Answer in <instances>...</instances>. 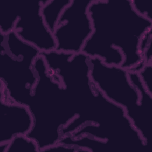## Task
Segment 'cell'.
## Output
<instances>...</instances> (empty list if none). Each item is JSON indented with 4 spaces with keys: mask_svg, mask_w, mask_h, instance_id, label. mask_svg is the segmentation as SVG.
I'll list each match as a JSON object with an SVG mask.
<instances>
[{
    "mask_svg": "<svg viewBox=\"0 0 152 152\" xmlns=\"http://www.w3.org/2000/svg\"><path fill=\"white\" fill-rule=\"evenodd\" d=\"M88 11L93 31L81 52L138 72L144 65L140 43L152 21L137 12L131 0H92Z\"/></svg>",
    "mask_w": 152,
    "mask_h": 152,
    "instance_id": "1",
    "label": "cell"
},
{
    "mask_svg": "<svg viewBox=\"0 0 152 152\" xmlns=\"http://www.w3.org/2000/svg\"><path fill=\"white\" fill-rule=\"evenodd\" d=\"M34 68L37 80L28 105L33 124L27 135L37 143L40 152H44L59 142L62 129L77 113L67 91L49 70L42 54Z\"/></svg>",
    "mask_w": 152,
    "mask_h": 152,
    "instance_id": "2",
    "label": "cell"
},
{
    "mask_svg": "<svg viewBox=\"0 0 152 152\" xmlns=\"http://www.w3.org/2000/svg\"><path fill=\"white\" fill-rule=\"evenodd\" d=\"M0 37V93L28 107L37 80L34 64L41 52L14 31Z\"/></svg>",
    "mask_w": 152,
    "mask_h": 152,
    "instance_id": "3",
    "label": "cell"
},
{
    "mask_svg": "<svg viewBox=\"0 0 152 152\" xmlns=\"http://www.w3.org/2000/svg\"><path fill=\"white\" fill-rule=\"evenodd\" d=\"M42 55L69 94L77 115L86 110L97 91L90 77V58L83 52L73 54L55 50Z\"/></svg>",
    "mask_w": 152,
    "mask_h": 152,
    "instance_id": "4",
    "label": "cell"
},
{
    "mask_svg": "<svg viewBox=\"0 0 152 152\" xmlns=\"http://www.w3.org/2000/svg\"><path fill=\"white\" fill-rule=\"evenodd\" d=\"M90 77L93 84L109 101L121 106L132 124L138 111L140 93L131 82L129 71L121 66L109 65L91 58Z\"/></svg>",
    "mask_w": 152,
    "mask_h": 152,
    "instance_id": "5",
    "label": "cell"
},
{
    "mask_svg": "<svg viewBox=\"0 0 152 152\" xmlns=\"http://www.w3.org/2000/svg\"><path fill=\"white\" fill-rule=\"evenodd\" d=\"M92 0H71L62 11L53 34L55 50L78 53L93 33L88 8Z\"/></svg>",
    "mask_w": 152,
    "mask_h": 152,
    "instance_id": "6",
    "label": "cell"
},
{
    "mask_svg": "<svg viewBox=\"0 0 152 152\" xmlns=\"http://www.w3.org/2000/svg\"><path fill=\"white\" fill-rule=\"evenodd\" d=\"M42 3L40 0L21 5L14 31L22 40L45 53L55 50L56 42L43 18Z\"/></svg>",
    "mask_w": 152,
    "mask_h": 152,
    "instance_id": "7",
    "label": "cell"
},
{
    "mask_svg": "<svg viewBox=\"0 0 152 152\" xmlns=\"http://www.w3.org/2000/svg\"><path fill=\"white\" fill-rule=\"evenodd\" d=\"M0 104V144L9 142L17 135H27L33 124L28 107L10 100L1 93Z\"/></svg>",
    "mask_w": 152,
    "mask_h": 152,
    "instance_id": "8",
    "label": "cell"
},
{
    "mask_svg": "<svg viewBox=\"0 0 152 152\" xmlns=\"http://www.w3.org/2000/svg\"><path fill=\"white\" fill-rule=\"evenodd\" d=\"M129 75L131 82L140 93L137 114L132 125L148 146L151 134L152 95L144 87L137 72L129 71Z\"/></svg>",
    "mask_w": 152,
    "mask_h": 152,
    "instance_id": "9",
    "label": "cell"
},
{
    "mask_svg": "<svg viewBox=\"0 0 152 152\" xmlns=\"http://www.w3.org/2000/svg\"><path fill=\"white\" fill-rule=\"evenodd\" d=\"M70 2L71 0H42L41 13L46 25L52 33L62 11Z\"/></svg>",
    "mask_w": 152,
    "mask_h": 152,
    "instance_id": "10",
    "label": "cell"
},
{
    "mask_svg": "<svg viewBox=\"0 0 152 152\" xmlns=\"http://www.w3.org/2000/svg\"><path fill=\"white\" fill-rule=\"evenodd\" d=\"M1 152H40L37 143L27 135L15 137L9 142L0 144Z\"/></svg>",
    "mask_w": 152,
    "mask_h": 152,
    "instance_id": "11",
    "label": "cell"
},
{
    "mask_svg": "<svg viewBox=\"0 0 152 152\" xmlns=\"http://www.w3.org/2000/svg\"><path fill=\"white\" fill-rule=\"evenodd\" d=\"M146 90L152 95V64H145L137 72Z\"/></svg>",
    "mask_w": 152,
    "mask_h": 152,
    "instance_id": "12",
    "label": "cell"
},
{
    "mask_svg": "<svg viewBox=\"0 0 152 152\" xmlns=\"http://www.w3.org/2000/svg\"><path fill=\"white\" fill-rule=\"evenodd\" d=\"M131 4L137 12L152 21L150 5L147 2V0H131Z\"/></svg>",
    "mask_w": 152,
    "mask_h": 152,
    "instance_id": "13",
    "label": "cell"
}]
</instances>
